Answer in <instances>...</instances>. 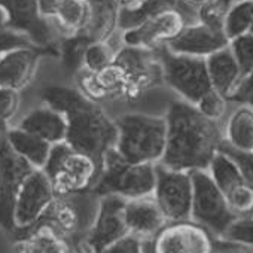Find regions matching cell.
<instances>
[{"mask_svg": "<svg viewBox=\"0 0 253 253\" xmlns=\"http://www.w3.org/2000/svg\"><path fill=\"white\" fill-rule=\"evenodd\" d=\"M166 122L167 143L160 164L180 171L207 170L223 142L222 121L210 119L195 106L179 100L170 103Z\"/></svg>", "mask_w": 253, "mask_h": 253, "instance_id": "1", "label": "cell"}, {"mask_svg": "<svg viewBox=\"0 0 253 253\" xmlns=\"http://www.w3.org/2000/svg\"><path fill=\"white\" fill-rule=\"evenodd\" d=\"M42 101L61 112L67 122L66 143L89 155L103 170L104 155L115 148L118 130L101 106L86 97L81 89L64 85H45Z\"/></svg>", "mask_w": 253, "mask_h": 253, "instance_id": "2", "label": "cell"}, {"mask_svg": "<svg viewBox=\"0 0 253 253\" xmlns=\"http://www.w3.org/2000/svg\"><path fill=\"white\" fill-rule=\"evenodd\" d=\"M81 91L94 101L124 98L139 101L149 89L164 82L161 64L154 49L124 45L115 60L92 73L82 69L76 75Z\"/></svg>", "mask_w": 253, "mask_h": 253, "instance_id": "3", "label": "cell"}, {"mask_svg": "<svg viewBox=\"0 0 253 253\" xmlns=\"http://www.w3.org/2000/svg\"><path fill=\"white\" fill-rule=\"evenodd\" d=\"M115 121L118 137L116 152L133 164H157L161 161L167 143L166 116L126 113Z\"/></svg>", "mask_w": 253, "mask_h": 253, "instance_id": "4", "label": "cell"}, {"mask_svg": "<svg viewBox=\"0 0 253 253\" xmlns=\"http://www.w3.org/2000/svg\"><path fill=\"white\" fill-rule=\"evenodd\" d=\"M157 164H133L125 161L110 148L103 161V170L91 188L98 197L118 195L125 200L154 195L157 185Z\"/></svg>", "mask_w": 253, "mask_h": 253, "instance_id": "5", "label": "cell"}, {"mask_svg": "<svg viewBox=\"0 0 253 253\" xmlns=\"http://www.w3.org/2000/svg\"><path fill=\"white\" fill-rule=\"evenodd\" d=\"M197 21L198 8L188 0H179L151 14L139 26L122 32L124 45L155 49L170 43L186 26Z\"/></svg>", "mask_w": 253, "mask_h": 253, "instance_id": "6", "label": "cell"}, {"mask_svg": "<svg viewBox=\"0 0 253 253\" xmlns=\"http://www.w3.org/2000/svg\"><path fill=\"white\" fill-rule=\"evenodd\" d=\"M42 170L49 177L55 197L89 191L101 173L89 155L73 149L66 142L52 145Z\"/></svg>", "mask_w": 253, "mask_h": 253, "instance_id": "7", "label": "cell"}, {"mask_svg": "<svg viewBox=\"0 0 253 253\" xmlns=\"http://www.w3.org/2000/svg\"><path fill=\"white\" fill-rule=\"evenodd\" d=\"M154 52L161 64L164 82L170 85L183 101L197 107L216 92L207 73L206 58L174 54L167 45L155 48Z\"/></svg>", "mask_w": 253, "mask_h": 253, "instance_id": "8", "label": "cell"}, {"mask_svg": "<svg viewBox=\"0 0 253 253\" xmlns=\"http://www.w3.org/2000/svg\"><path fill=\"white\" fill-rule=\"evenodd\" d=\"M98 203L100 197L91 189L78 194L58 195L38 223L49 225L69 244H81L95 219Z\"/></svg>", "mask_w": 253, "mask_h": 253, "instance_id": "9", "label": "cell"}, {"mask_svg": "<svg viewBox=\"0 0 253 253\" xmlns=\"http://www.w3.org/2000/svg\"><path fill=\"white\" fill-rule=\"evenodd\" d=\"M192 209L191 220L207 229L214 238H222L237 216L231 211L223 192L216 186L207 170L191 171Z\"/></svg>", "mask_w": 253, "mask_h": 253, "instance_id": "10", "label": "cell"}, {"mask_svg": "<svg viewBox=\"0 0 253 253\" xmlns=\"http://www.w3.org/2000/svg\"><path fill=\"white\" fill-rule=\"evenodd\" d=\"M8 122L0 119V228L15 231L14 207L18 191L35 167L20 157L8 142Z\"/></svg>", "mask_w": 253, "mask_h": 253, "instance_id": "11", "label": "cell"}, {"mask_svg": "<svg viewBox=\"0 0 253 253\" xmlns=\"http://www.w3.org/2000/svg\"><path fill=\"white\" fill-rule=\"evenodd\" d=\"M5 14L3 27L26 35L36 46H58V33L52 23L43 17L39 0H0Z\"/></svg>", "mask_w": 253, "mask_h": 253, "instance_id": "12", "label": "cell"}, {"mask_svg": "<svg viewBox=\"0 0 253 253\" xmlns=\"http://www.w3.org/2000/svg\"><path fill=\"white\" fill-rule=\"evenodd\" d=\"M214 237L192 220L169 222L157 235L143 240L145 253H213Z\"/></svg>", "mask_w": 253, "mask_h": 253, "instance_id": "13", "label": "cell"}, {"mask_svg": "<svg viewBox=\"0 0 253 253\" xmlns=\"http://www.w3.org/2000/svg\"><path fill=\"white\" fill-rule=\"evenodd\" d=\"M157 169V185L154 198L164 213L167 222L191 220L192 177L191 171L171 170L160 163Z\"/></svg>", "mask_w": 253, "mask_h": 253, "instance_id": "14", "label": "cell"}, {"mask_svg": "<svg viewBox=\"0 0 253 253\" xmlns=\"http://www.w3.org/2000/svg\"><path fill=\"white\" fill-rule=\"evenodd\" d=\"M55 192L43 170L35 169L23 182L14 207V234L30 229L54 201Z\"/></svg>", "mask_w": 253, "mask_h": 253, "instance_id": "15", "label": "cell"}, {"mask_svg": "<svg viewBox=\"0 0 253 253\" xmlns=\"http://www.w3.org/2000/svg\"><path fill=\"white\" fill-rule=\"evenodd\" d=\"M125 201L118 195L100 197L95 219L81 243L86 253H101L106 247L130 234L124 216Z\"/></svg>", "mask_w": 253, "mask_h": 253, "instance_id": "16", "label": "cell"}, {"mask_svg": "<svg viewBox=\"0 0 253 253\" xmlns=\"http://www.w3.org/2000/svg\"><path fill=\"white\" fill-rule=\"evenodd\" d=\"M43 55L58 57V46L55 48H39L24 46L15 48L5 52L0 57V86L12 89H23L33 78L39 58Z\"/></svg>", "mask_w": 253, "mask_h": 253, "instance_id": "17", "label": "cell"}, {"mask_svg": "<svg viewBox=\"0 0 253 253\" xmlns=\"http://www.w3.org/2000/svg\"><path fill=\"white\" fill-rule=\"evenodd\" d=\"M229 45V39L219 26L204 21H197L186 26L182 33L167 43V48L174 54L207 58L213 52Z\"/></svg>", "mask_w": 253, "mask_h": 253, "instance_id": "18", "label": "cell"}, {"mask_svg": "<svg viewBox=\"0 0 253 253\" xmlns=\"http://www.w3.org/2000/svg\"><path fill=\"white\" fill-rule=\"evenodd\" d=\"M41 11L55 27L60 39L84 33L89 21L86 0H39Z\"/></svg>", "mask_w": 253, "mask_h": 253, "instance_id": "19", "label": "cell"}, {"mask_svg": "<svg viewBox=\"0 0 253 253\" xmlns=\"http://www.w3.org/2000/svg\"><path fill=\"white\" fill-rule=\"evenodd\" d=\"M124 216L130 234L142 240L152 238L169 223L154 195L126 200Z\"/></svg>", "mask_w": 253, "mask_h": 253, "instance_id": "20", "label": "cell"}, {"mask_svg": "<svg viewBox=\"0 0 253 253\" xmlns=\"http://www.w3.org/2000/svg\"><path fill=\"white\" fill-rule=\"evenodd\" d=\"M17 126L42 137L51 145H57L66 140L67 122L64 115L46 104L43 107L33 109L20 121Z\"/></svg>", "mask_w": 253, "mask_h": 253, "instance_id": "21", "label": "cell"}, {"mask_svg": "<svg viewBox=\"0 0 253 253\" xmlns=\"http://www.w3.org/2000/svg\"><path fill=\"white\" fill-rule=\"evenodd\" d=\"M206 67L213 89L228 100L243 78L229 45L209 55L206 58Z\"/></svg>", "mask_w": 253, "mask_h": 253, "instance_id": "22", "label": "cell"}, {"mask_svg": "<svg viewBox=\"0 0 253 253\" xmlns=\"http://www.w3.org/2000/svg\"><path fill=\"white\" fill-rule=\"evenodd\" d=\"M223 142L241 152H253V107L237 104L222 121Z\"/></svg>", "mask_w": 253, "mask_h": 253, "instance_id": "23", "label": "cell"}, {"mask_svg": "<svg viewBox=\"0 0 253 253\" xmlns=\"http://www.w3.org/2000/svg\"><path fill=\"white\" fill-rule=\"evenodd\" d=\"M70 244L49 225L38 223L20 234L17 253H67Z\"/></svg>", "mask_w": 253, "mask_h": 253, "instance_id": "24", "label": "cell"}, {"mask_svg": "<svg viewBox=\"0 0 253 253\" xmlns=\"http://www.w3.org/2000/svg\"><path fill=\"white\" fill-rule=\"evenodd\" d=\"M89 6V21L85 35L92 41H103L118 27L119 0H86Z\"/></svg>", "mask_w": 253, "mask_h": 253, "instance_id": "25", "label": "cell"}, {"mask_svg": "<svg viewBox=\"0 0 253 253\" xmlns=\"http://www.w3.org/2000/svg\"><path fill=\"white\" fill-rule=\"evenodd\" d=\"M8 142L20 157H23L35 169L41 170L45 167L52 148V145L42 137L21 130L18 126L8 130Z\"/></svg>", "mask_w": 253, "mask_h": 253, "instance_id": "26", "label": "cell"}, {"mask_svg": "<svg viewBox=\"0 0 253 253\" xmlns=\"http://www.w3.org/2000/svg\"><path fill=\"white\" fill-rule=\"evenodd\" d=\"M124 48L122 32L116 29L110 36L103 41H94L88 45L85 52L84 69L92 73H97L106 69Z\"/></svg>", "mask_w": 253, "mask_h": 253, "instance_id": "27", "label": "cell"}, {"mask_svg": "<svg viewBox=\"0 0 253 253\" xmlns=\"http://www.w3.org/2000/svg\"><path fill=\"white\" fill-rule=\"evenodd\" d=\"M207 171L216 183V186L223 192V195L235 186L241 185L243 182H247L237 163L222 151H217L214 154L207 167Z\"/></svg>", "mask_w": 253, "mask_h": 253, "instance_id": "28", "label": "cell"}, {"mask_svg": "<svg viewBox=\"0 0 253 253\" xmlns=\"http://www.w3.org/2000/svg\"><path fill=\"white\" fill-rule=\"evenodd\" d=\"M91 42L94 41L88 38L85 33H78V35H72V36H66L60 39L58 57L61 58V64L69 75L76 76L84 69L85 52Z\"/></svg>", "mask_w": 253, "mask_h": 253, "instance_id": "29", "label": "cell"}, {"mask_svg": "<svg viewBox=\"0 0 253 253\" xmlns=\"http://www.w3.org/2000/svg\"><path fill=\"white\" fill-rule=\"evenodd\" d=\"M253 27V2L238 0L225 14L223 32L229 42L238 36L250 33Z\"/></svg>", "mask_w": 253, "mask_h": 253, "instance_id": "30", "label": "cell"}, {"mask_svg": "<svg viewBox=\"0 0 253 253\" xmlns=\"http://www.w3.org/2000/svg\"><path fill=\"white\" fill-rule=\"evenodd\" d=\"M225 198L231 211L237 217L253 213V186L249 182H243L231 189L228 194H225Z\"/></svg>", "mask_w": 253, "mask_h": 253, "instance_id": "31", "label": "cell"}, {"mask_svg": "<svg viewBox=\"0 0 253 253\" xmlns=\"http://www.w3.org/2000/svg\"><path fill=\"white\" fill-rule=\"evenodd\" d=\"M229 48L240 66L241 76L253 70V33H246L229 42Z\"/></svg>", "mask_w": 253, "mask_h": 253, "instance_id": "32", "label": "cell"}, {"mask_svg": "<svg viewBox=\"0 0 253 253\" xmlns=\"http://www.w3.org/2000/svg\"><path fill=\"white\" fill-rule=\"evenodd\" d=\"M222 240L253 247V213L237 217L235 222L223 234Z\"/></svg>", "mask_w": 253, "mask_h": 253, "instance_id": "33", "label": "cell"}, {"mask_svg": "<svg viewBox=\"0 0 253 253\" xmlns=\"http://www.w3.org/2000/svg\"><path fill=\"white\" fill-rule=\"evenodd\" d=\"M24 46H36V45L26 35L17 33L14 30H9L3 26H0V57L11 49L24 48Z\"/></svg>", "mask_w": 253, "mask_h": 253, "instance_id": "34", "label": "cell"}, {"mask_svg": "<svg viewBox=\"0 0 253 253\" xmlns=\"http://www.w3.org/2000/svg\"><path fill=\"white\" fill-rule=\"evenodd\" d=\"M20 106V91L0 86V119L9 121L14 118Z\"/></svg>", "mask_w": 253, "mask_h": 253, "instance_id": "35", "label": "cell"}, {"mask_svg": "<svg viewBox=\"0 0 253 253\" xmlns=\"http://www.w3.org/2000/svg\"><path fill=\"white\" fill-rule=\"evenodd\" d=\"M101 253H145L143 240L133 234H128L106 247Z\"/></svg>", "mask_w": 253, "mask_h": 253, "instance_id": "36", "label": "cell"}, {"mask_svg": "<svg viewBox=\"0 0 253 253\" xmlns=\"http://www.w3.org/2000/svg\"><path fill=\"white\" fill-rule=\"evenodd\" d=\"M213 253H253V247L234 241H226L222 238H214Z\"/></svg>", "mask_w": 253, "mask_h": 253, "instance_id": "37", "label": "cell"}, {"mask_svg": "<svg viewBox=\"0 0 253 253\" xmlns=\"http://www.w3.org/2000/svg\"><path fill=\"white\" fill-rule=\"evenodd\" d=\"M67 253H86V252L84 250V247L81 244H70Z\"/></svg>", "mask_w": 253, "mask_h": 253, "instance_id": "38", "label": "cell"}, {"mask_svg": "<svg viewBox=\"0 0 253 253\" xmlns=\"http://www.w3.org/2000/svg\"><path fill=\"white\" fill-rule=\"evenodd\" d=\"M188 2H191L192 5H195L197 8H200L201 5H204V3L210 2V0H188Z\"/></svg>", "mask_w": 253, "mask_h": 253, "instance_id": "39", "label": "cell"}, {"mask_svg": "<svg viewBox=\"0 0 253 253\" xmlns=\"http://www.w3.org/2000/svg\"><path fill=\"white\" fill-rule=\"evenodd\" d=\"M3 24H5V14L2 9H0V26H3Z\"/></svg>", "mask_w": 253, "mask_h": 253, "instance_id": "40", "label": "cell"}, {"mask_svg": "<svg viewBox=\"0 0 253 253\" xmlns=\"http://www.w3.org/2000/svg\"><path fill=\"white\" fill-rule=\"evenodd\" d=\"M128 2H131V0H119V3H121V5H124V3H128Z\"/></svg>", "mask_w": 253, "mask_h": 253, "instance_id": "41", "label": "cell"}, {"mask_svg": "<svg viewBox=\"0 0 253 253\" xmlns=\"http://www.w3.org/2000/svg\"><path fill=\"white\" fill-rule=\"evenodd\" d=\"M247 106H250V107H253V100H252V101H249V103H247Z\"/></svg>", "mask_w": 253, "mask_h": 253, "instance_id": "42", "label": "cell"}, {"mask_svg": "<svg viewBox=\"0 0 253 253\" xmlns=\"http://www.w3.org/2000/svg\"><path fill=\"white\" fill-rule=\"evenodd\" d=\"M250 155H252V160H253V152H250Z\"/></svg>", "mask_w": 253, "mask_h": 253, "instance_id": "43", "label": "cell"}, {"mask_svg": "<svg viewBox=\"0 0 253 253\" xmlns=\"http://www.w3.org/2000/svg\"><path fill=\"white\" fill-rule=\"evenodd\" d=\"M250 33H253V27H252V30H250Z\"/></svg>", "mask_w": 253, "mask_h": 253, "instance_id": "44", "label": "cell"}, {"mask_svg": "<svg viewBox=\"0 0 253 253\" xmlns=\"http://www.w3.org/2000/svg\"><path fill=\"white\" fill-rule=\"evenodd\" d=\"M247 2H253V0H247Z\"/></svg>", "mask_w": 253, "mask_h": 253, "instance_id": "45", "label": "cell"}]
</instances>
